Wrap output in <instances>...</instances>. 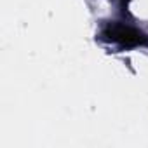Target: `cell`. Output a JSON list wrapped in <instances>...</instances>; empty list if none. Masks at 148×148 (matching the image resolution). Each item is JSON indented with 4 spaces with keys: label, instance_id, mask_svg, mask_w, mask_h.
<instances>
[{
    "label": "cell",
    "instance_id": "cell-1",
    "mask_svg": "<svg viewBox=\"0 0 148 148\" xmlns=\"http://www.w3.org/2000/svg\"><path fill=\"white\" fill-rule=\"evenodd\" d=\"M103 35L108 40L119 42L122 45H138V44H143L146 40L143 33H139L138 30H134L131 26H124V25H110Z\"/></svg>",
    "mask_w": 148,
    "mask_h": 148
}]
</instances>
